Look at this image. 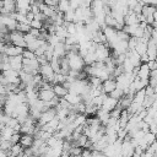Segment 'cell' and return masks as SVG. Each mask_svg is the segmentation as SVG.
<instances>
[{"instance_id":"cell-10","label":"cell","mask_w":157,"mask_h":157,"mask_svg":"<svg viewBox=\"0 0 157 157\" xmlns=\"http://www.w3.org/2000/svg\"><path fill=\"white\" fill-rule=\"evenodd\" d=\"M55 93L53 90H40L38 91V98L43 102H50L55 98Z\"/></svg>"},{"instance_id":"cell-25","label":"cell","mask_w":157,"mask_h":157,"mask_svg":"<svg viewBox=\"0 0 157 157\" xmlns=\"http://www.w3.org/2000/svg\"><path fill=\"white\" fill-rule=\"evenodd\" d=\"M37 39H38V38H36V37H34V36H32L31 33H26V34H25V40H26L27 47H28V45H31L32 43H34Z\"/></svg>"},{"instance_id":"cell-3","label":"cell","mask_w":157,"mask_h":157,"mask_svg":"<svg viewBox=\"0 0 157 157\" xmlns=\"http://www.w3.org/2000/svg\"><path fill=\"white\" fill-rule=\"evenodd\" d=\"M39 74L42 75L43 80L45 82H49V83H53L54 82V77H55V71L53 70L52 65L48 63V64H44V65H40V69H39Z\"/></svg>"},{"instance_id":"cell-28","label":"cell","mask_w":157,"mask_h":157,"mask_svg":"<svg viewBox=\"0 0 157 157\" xmlns=\"http://www.w3.org/2000/svg\"><path fill=\"white\" fill-rule=\"evenodd\" d=\"M147 152H150V153H152V155H156V156H157V140H156L152 145H150V147L147 148Z\"/></svg>"},{"instance_id":"cell-6","label":"cell","mask_w":157,"mask_h":157,"mask_svg":"<svg viewBox=\"0 0 157 157\" xmlns=\"http://www.w3.org/2000/svg\"><path fill=\"white\" fill-rule=\"evenodd\" d=\"M117 87H118V85H117V80L113 78V77H110V78L103 81V83H102L103 93H105V94H108V96H109L114 90H117Z\"/></svg>"},{"instance_id":"cell-7","label":"cell","mask_w":157,"mask_h":157,"mask_svg":"<svg viewBox=\"0 0 157 157\" xmlns=\"http://www.w3.org/2000/svg\"><path fill=\"white\" fill-rule=\"evenodd\" d=\"M9 63H10V65H11V69H12V70L18 71V72L22 71V69H23V56H22V55L9 58Z\"/></svg>"},{"instance_id":"cell-8","label":"cell","mask_w":157,"mask_h":157,"mask_svg":"<svg viewBox=\"0 0 157 157\" xmlns=\"http://www.w3.org/2000/svg\"><path fill=\"white\" fill-rule=\"evenodd\" d=\"M25 52L23 48H20V47H16V45H12V44H7L6 49H5V54L9 56V58H12V56H20L22 55Z\"/></svg>"},{"instance_id":"cell-33","label":"cell","mask_w":157,"mask_h":157,"mask_svg":"<svg viewBox=\"0 0 157 157\" xmlns=\"http://www.w3.org/2000/svg\"><path fill=\"white\" fill-rule=\"evenodd\" d=\"M142 157H157V156H156V155H152V153H150V152H147V151H145L144 155H142Z\"/></svg>"},{"instance_id":"cell-32","label":"cell","mask_w":157,"mask_h":157,"mask_svg":"<svg viewBox=\"0 0 157 157\" xmlns=\"http://www.w3.org/2000/svg\"><path fill=\"white\" fill-rule=\"evenodd\" d=\"M92 157H107L103 152H98V151H92Z\"/></svg>"},{"instance_id":"cell-30","label":"cell","mask_w":157,"mask_h":157,"mask_svg":"<svg viewBox=\"0 0 157 157\" xmlns=\"http://www.w3.org/2000/svg\"><path fill=\"white\" fill-rule=\"evenodd\" d=\"M147 65H148V67H150L151 71L157 70V60H150V61L147 63Z\"/></svg>"},{"instance_id":"cell-4","label":"cell","mask_w":157,"mask_h":157,"mask_svg":"<svg viewBox=\"0 0 157 157\" xmlns=\"http://www.w3.org/2000/svg\"><path fill=\"white\" fill-rule=\"evenodd\" d=\"M10 42L12 45H16V47H20V48H27V44H26V40H25V34L21 33L20 31H13V32H10Z\"/></svg>"},{"instance_id":"cell-15","label":"cell","mask_w":157,"mask_h":157,"mask_svg":"<svg viewBox=\"0 0 157 157\" xmlns=\"http://www.w3.org/2000/svg\"><path fill=\"white\" fill-rule=\"evenodd\" d=\"M150 76H151V70L148 67L147 64H142L140 67H139V72H137V77L144 80V81H148L150 80Z\"/></svg>"},{"instance_id":"cell-12","label":"cell","mask_w":157,"mask_h":157,"mask_svg":"<svg viewBox=\"0 0 157 157\" xmlns=\"http://www.w3.org/2000/svg\"><path fill=\"white\" fill-rule=\"evenodd\" d=\"M34 144V136L29 135V134H22L21 135V140H20V145L23 148H31Z\"/></svg>"},{"instance_id":"cell-5","label":"cell","mask_w":157,"mask_h":157,"mask_svg":"<svg viewBox=\"0 0 157 157\" xmlns=\"http://www.w3.org/2000/svg\"><path fill=\"white\" fill-rule=\"evenodd\" d=\"M0 25H5L10 32L17 31V26L18 22L15 20V17L11 15H0Z\"/></svg>"},{"instance_id":"cell-11","label":"cell","mask_w":157,"mask_h":157,"mask_svg":"<svg viewBox=\"0 0 157 157\" xmlns=\"http://www.w3.org/2000/svg\"><path fill=\"white\" fill-rule=\"evenodd\" d=\"M16 7H17L16 12H22V13H27L28 11L32 10L31 1H27V0H17L16 1Z\"/></svg>"},{"instance_id":"cell-29","label":"cell","mask_w":157,"mask_h":157,"mask_svg":"<svg viewBox=\"0 0 157 157\" xmlns=\"http://www.w3.org/2000/svg\"><path fill=\"white\" fill-rule=\"evenodd\" d=\"M80 6H81V1H78V0H71L70 1V7L72 10H77Z\"/></svg>"},{"instance_id":"cell-14","label":"cell","mask_w":157,"mask_h":157,"mask_svg":"<svg viewBox=\"0 0 157 157\" xmlns=\"http://www.w3.org/2000/svg\"><path fill=\"white\" fill-rule=\"evenodd\" d=\"M126 56H128V59L132 63V65L135 66V67H140L142 64H141V56L137 54V52L136 50H129L128 53H126Z\"/></svg>"},{"instance_id":"cell-19","label":"cell","mask_w":157,"mask_h":157,"mask_svg":"<svg viewBox=\"0 0 157 157\" xmlns=\"http://www.w3.org/2000/svg\"><path fill=\"white\" fill-rule=\"evenodd\" d=\"M23 151H25V148H23L20 144H16V145H13L12 148L10 150V156L18 157V156H21V155L23 153Z\"/></svg>"},{"instance_id":"cell-16","label":"cell","mask_w":157,"mask_h":157,"mask_svg":"<svg viewBox=\"0 0 157 157\" xmlns=\"http://www.w3.org/2000/svg\"><path fill=\"white\" fill-rule=\"evenodd\" d=\"M53 91L58 98H65L66 94L70 92L66 87H64V85H53Z\"/></svg>"},{"instance_id":"cell-21","label":"cell","mask_w":157,"mask_h":157,"mask_svg":"<svg viewBox=\"0 0 157 157\" xmlns=\"http://www.w3.org/2000/svg\"><path fill=\"white\" fill-rule=\"evenodd\" d=\"M124 96H125V92H124L121 88H118V87H117V90H114V91L109 94V97H112V98H114V99H117V101H120Z\"/></svg>"},{"instance_id":"cell-31","label":"cell","mask_w":157,"mask_h":157,"mask_svg":"<svg viewBox=\"0 0 157 157\" xmlns=\"http://www.w3.org/2000/svg\"><path fill=\"white\" fill-rule=\"evenodd\" d=\"M29 33H31L32 36H34L36 38H39V36H40V29H34V28H31Z\"/></svg>"},{"instance_id":"cell-26","label":"cell","mask_w":157,"mask_h":157,"mask_svg":"<svg viewBox=\"0 0 157 157\" xmlns=\"http://www.w3.org/2000/svg\"><path fill=\"white\" fill-rule=\"evenodd\" d=\"M29 25H31V28H34V29H42L44 23L40 22V21H37V20H33Z\"/></svg>"},{"instance_id":"cell-2","label":"cell","mask_w":157,"mask_h":157,"mask_svg":"<svg viewBox=\"0 0 157 157\" xmlns=\"http://www.w3.org/2000/svg\"><path fill=\"white\" fill-rule=\"evenodd\" d=\"M109 45L108 43L107 44H97L96 47V58H97V61H102V63H105L109 56H110V52H109Z\"/></svg>"},{"instance_id":"cell-13","label":"cell","mask_w":157,"mask_h":157,"mask_svg":"<svg viewBox=\"0 0 157 157\" xmlns=\"http://www.w3.org/2000/svg\"><path fill=\"white\" fill-rule=\"evenodd\" d=\"M124 22L125 26H135V25H140V20H139V15H136L132 11H129V13L124 17Z\"/></svg>"},{"instance_id":"cell-9","label":"cell","mask_w":157,"mask_h":157,"mask_svg":"<svg viewBox=\"0 0 157 157\" xmlns=\"http://www.w3.org/2000/svg\"><path fill=\"white\" fill-rule=\"evenodd\" d=\"M118 104H119V101H117V99H114V98H112V97L108 96L105 98L103 105H102V109L105 110V112H108V113H110L112 110H114L118 107Z\"/></svg>"},{"instance_id":"cell-1","label":"cell","mask_w":157,"mask_h":157,"mask_svg":"<svg viewBox=\"0 0 157 157\" xmlns=\"http://www.w3.org/2000/svg\"><path fill=\"white\" fill-rule=\"evenodd\" d=\"M66 58L69 60V65H70V69L74 70V71H83L85 70V60L80 55V53H72V52H69L66 54Z\"/></svg>"},{"instance_id":"cell-23","label":"cell","mask_w":157,"mask_h":157,"mask_svg":"<svg viewBox=\"0 0 157 157\" xmlns=\"http://www.w3.org/2000/svg\"><path fill=\"white\" fill-rule=\"evenodd\" d=\"M12 146H13V144H12L10 140H5V141H1V145H0V147H1V151H6V152H10V150L12 148Z\"/></svg>"},{"instance_id":"cell-34","label":"cell","mask_w":157,"mask_h":157,"mask_svg":"<svg viewBox=\"0 0 157 157\" xmlns=\"http://www.w3.org/2000/svg\"><path fill=\"white\" fill-rule=\"evenodd\" d=\"M70 157H81V156H70Z\"/></svg>"},{"instance_id":"cell-24","label":"cell","mask_w":157,"mask_h":157,"mask_svg":"<svg viewBox=\"0 0 157 157\" xmlns=\"http://www.w3.org/2000/svg\"><path fill=\"white\" fill-rule=\"evenodd\" d=\"M22 56H23V59H28V60H32V59H37V55H36V53H34V52H32V50H28V49H25V52H23Z\"/></svg>"},{"instance_id":"cell-27","label":"cell","mask_w":157,"mask_h":157,"mask_svg":"<svg viewBox=\"0 0 157 157\" xmlns=\"http://www.w3.org/2000/svg\"><path fill=\"white\" fill-rule=\"evenodd\" d=\"M44 4H45L47 6H49V7L56 9V7H58V5H59V1H58V0H45V1H44Z\"/></svg>"},{"instance_id":"cell-17","label":"cell","mask_w":157,"mask_h":157,"mask_svg":"<svg viewBox=\"0 0 157 157\" xmlns=\"http://www.w3.org/2000/svg\"><path fill=\"white\" fill-rule=\"evenodd\" d=\"M65 99H66L72 107H74V105H77L78 103L82 102V97H81L80 94H77V93H74V92H69V93L66 94Z\"/></svg>"},{"instance_id":"cell-18","label":"cell","mask_w":157,"mask_h":157,"mask_svg":"<svg viewBox=\"0 0 157 157\" xmlns=\"http://www.w3.org/2000/svg\"><path fill=\"white\" fill-rule=\"evenodd\" d=\"M13 134H15V130L12 128H9V126L1 124V141L11 140V137L13 136Z\"/></svg>"},{"instance_id":"cell-20","label":"cell","mask_w":157,"mask_h":157,"mask_svg":"<svg viewBox=\"0 0 157 157\" xmlns=\"http://www.w3.org/2000/svg\"><path fill=\"white\" fill-rule=\"evenodd\" d=\"M56 10L60 11V12H63V13L67 12V11L70 10V1L60 0V1H59V5H58V7H56Z\"/></svg>"},{"instance_id":"cell-22","label":"cell","mask_w":157,"mask_h":157,"mask_svg":"<svg viewBox=\"0 0 157 157\" xmlns=\"http://www.w3.org/2000/svg\"><path fill=\"white\" fill-rule=\"evenodd\" d=\"M17 31H20V32L23 33V34L29 33V31H31V25H29V23H18Z\"/></svg>"}]
</instances>
